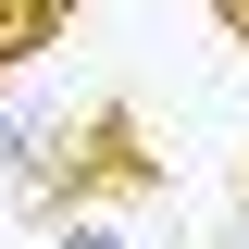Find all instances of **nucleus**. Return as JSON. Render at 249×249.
Segmentation results:
<instances>
[{
  "label": "nucleus",
  "instance_id": "nucleus-1",
  "mask_svg": "<svg viewBox=\"0 0 249 249\" xmlns=\"http://www.w3.org/2000/svg\"><path fill=\"white\" fill-rule=\"evenodd\" d=\"M137 187H162V162L137 150V112H124V100H88V112H62L50 187H37L62 224H75V212H100V199H137Z\"/></svg>",
  "mask_w": 249,
  "mask_h": 249
},
{
  "label": "nucleus",
  "instance_id": "nucleus-2",
  "mask_svg": "<svg viewBox=\"0 0 249 249\" xmlns=\"http://www.w3.org/2000/svg\"><path fill=\"white\" fill-rule=\"evenodd\" d=\"M50 150H62V112L0 88V175H13V187H50Z\"/></svg>",
  "mask_w": 249,
  "mask_h": 249
},
{
  "label": "nucleus",
  "instance_id": "nucleus-3",
  "mask_svg": "<svg viewBox=\"0 0 249 249\" xmlns=\"http://www.w3.org/2000/svg\"><path fill=\"white\" fill-rule=\"evenodd\" d=\"M75 13H88V0H0V88H13L25 62H50Z\"/></svg>",
  "mask_w": 249,
  "mask_h": 249
},
{
  "label": "nucleus",
  "instance_id": "nucleus-4",
  "mask_svg": "<svg viewBox=\"0 0 249 249\" xmlns=\"http://www.w3.org/2000/svg\"><path fill=\"white\" fill-rule=\"evenodd\" d=\"M62 249H124V224H100V212H75V224H62Z\"/></svg>",
  "mask_w": 249,
  "mask_h": 249
},
{
  "label": "nucleus",
  "instance_id": "nucleus-5",
  "mask_svg": "<svg viewBox=\"0 0 249 249\" xmlns=\"http://www.w3.org/2000/svg\"><path fill=\"white\" fill-rule=\"evenodd\" d=\"M212 13H224V37H237V50H249V0H212Z\"/></svg>",
  "mask_w": 249,
  "mask_h": 249
},
{
  "label": "nucleus",
  "instance_id": "nucleus-6",
  "mask_svg": "<svg viewBox=\"0 0 249 249\" xmlns=\"http://www.w3.org/2000/svg\"><path fill=\"white\" fill-rule=\"evenodd\" d=\"M237 199H249V187H237Z\"/></svg>",
  "mask_w": 249,
  "mask_h": 249
}]
</instances>
